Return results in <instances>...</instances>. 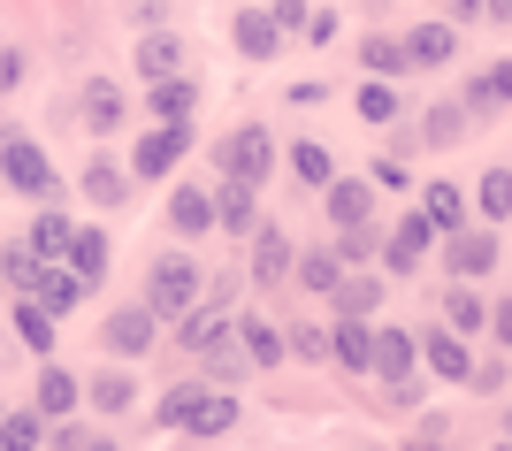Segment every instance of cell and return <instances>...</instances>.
<instances>
[{"label":"cell","instance_id":"6da1fadb","mask_svg":"<svg viewBox=\"0 0 512 451\" xmlns=\"http://www.w3.org/2000/svg\"><path fill=\"white\" fill-rule=\"evenodd\" d=\"M138 306H146L153 322H184V314L199 306V260L192 253H161L146 268V299Z\"/></svg>","mask_w":512,"mask_h":451},{"label":"cell","instance_id":"7a4b0ae2","mask_svg":"<svg viewBox=\"0 0 512 451\" xmlns=\"http://www.w3.org/2000/svg\"><path fill=\"white\" fill-rule=\"evenodd\" d=\"M214 169H222V184H245V192H260L268 176H276V138L260 123H237L222 146H214Z\"/></svg>","mask_w":512,"mask_h":451},{"label":"cell","instance_id":"3957f363","mask_svg":"<svg viewBox=\"0 0 512 451\" xmlns=\"http://www.w3.org/2000/svg\"><path fill=\"white\" fill-rule=\"evenodd\" d=\"M0 184L23 199H54V153L31 138H0Z\"/></svg>","mask_w":512,"mask_h":451},{"label":"cell","instance_id":"277c9868","mask_svg":"<svg viewBox=\"0 0 512 451\" xmlns=\"http://www.w3.org/2000/svg\"><path fill=\"white\" fill-rule=\"evenodd\" d=\"M192 153V123H153L138 146H130V176H146V184H161V176H176V161Z\"/></svg>","mask_w":512,"mask_h":451},{"label":"cell","instance_id":"5b68a950","mask_svg":"<svg viewBox=\"0 0 512 451\" xmlns=\"http://www.w3.org/2000/svg\"><path fill=\"white\" fill-rule=\"evenodd\" d=\"M444 268H451L459 283H490L497 268H505V237H497V230H451Z\"/></svg>","mask_w":512,"mask_h":451},{"label":"cell","instance_id":"8992f818","mask_svg":"<svg viewBox=\"0 0 512 451\" xmlns=\"http://www.w3.org/2000/svg\"><path fill=\"white\" fill-rule=\"evenodd\" d=\"M77 123H85L92 138H115V130L130 123V100H123V85H115V77H92V85L77 92Z\"/></svg>","mask_w":512,"mask_h":451},{"label":"cell","instance_id":"52a82bcc","mask_svg":"<svg viewBox=\"0 0 512 451\" xmlns=\"http://www.w3.org/2000/svg\"><path fill=\"white\" fill-rule=\"evenodd\" d=\"M375 253H383L390 276H421V260L436 253V230H428V215H406L398 230H390V245H375Z\"/></svg>","mask_w":512,"mask_h":451},{"label":"cell","instance_id":"ba28073f","mask_svg":"<svg viewBox=\"0 0 512 451\" xmlns=\"http://www.w3.org/2000/svg\"><path fill=\"white\" fill-rule=\"evenodd\" d=\"M321 207H329L337 230H360V222H375V184H360V176H329V184H321Z\"/></svg>","mask_w":512,"mask_h":451},{"label":"cell","instance_id":"9c48e42d","mask_svg":"<svg viewBox=\"0 0 512 451\" xmlns=\"http://www.w3.org/2000/svg\"><path fill=\"white\" fill-rule=\"evenodd\" d=\"M153 329H161V322H153L146 306H115V314L100 322V344L115 352V360H138V352L153 344Z\"/></svg>","mask_w":512,"mask_h":451},{"label":"cell","instance_id":"30bf717a","mask_svg":"<svg viewBox=\"0 0 512 451\" xmlns=\"http://www.w3.org/2000/svg\"><path fill=\"white\" fill-rule=\"evenodd\" d=\"M253 283H268V291H276V283H291V230H276V222H253Z\"/></svg>","mask_w":512,"mask_h":451},{"label":"cell","instance_id":"8fae6325","mask_svg":"<svg viewBox=\"0 0 512 451\" xmlns=\"http://www.w3.org/2000/svg\"><path fill=\"white\" fill-rule=\"evenodd\" d=\"M230 46L245 54V62H276V54H283V31L268 23V8H237V16H230Z\"/></svg>","mask_w":512,"mask_h":451},{"label":"cell","instance_id":"7c38bea8","mask_svg":"<svg viewBox=\"0 0 512 451\" xmlns=\"http://www.w3.org/2000/svg\"><path fill=\"white\" fill-rule=\"evenodd\" d=\"M413 367H421V352H413L406 329H375V352H367V375H383L390 390L413 383Z\"/></svg>","mask_w":512,"mask_h":451},{"label":"cell","instance_id":"4fadbf2b","mask_svg":"<svg viewBox=\"0 0 512 451\" xmlns=\"http://www.w3.org/2000/svg\"><path fill=\"white\" fill-rule=\"evenodd\" d=\"M107 260H115V245H107V230H69V245H62V268H69V276H77V283H85V291H92V283L107 276Z\"/></svg>","mask_w":512,"mask_h":451},{"label":"cell","instance_id":"5bb4252c","mask_svg":"<svg viewBox=\"0 0 512 451\" xmlns=\"http://www.w3.org/2000/svg\"><path fill=\"white\" fill-rule=\"evenodd\" d=\"M413 352L428 360V375H444V383H467V337H451V329H421L413 337Z\"/></svg>","mask_w":512,"mask_h":451},{"label":"cell","instance_id":"9a60e30c","mask_svg":"<svg viewBox=\"0 0 512 451\" xmlns=\"http://www.w3.org/2000/svg\"><path fill=\"white\" fill-rule=\"evenodd\" d=\"M230 337H237V352H245L253 367H283V329H276V322H260V314H237Z\"/></svg>","mask_w":512,"mask_h":451},{"label":"cell","instance_id":"2e32d148","mask_svg":"<svg viewBox=\"0 0 512 451\" xmlns=\"http://www.w3.org/2000/svg\"><path fill=\"white\" fill-rule=\"evenodd\" d=\"M184 62H192V46L176 39V31H146V39H138V69H146L153 85H161V77H184Z\"/></svg>","mask_w":512,"mask_h":451},{"label":"cell","instance_id":"e0dca14e","mask_svg":"<svg viewBox=\"0 0 512 451\" xmlns=\"http://www.w3.org/2000/svg\"><path fill=\"white\" fill-rule=\"evenodd\" d=\"M222 429H237V390H199V406L184 413V436H222Z\"/></svg>","mask_w":512,"mask_h":451},{"label":"cell","instance_id":"ac0fdd59","mask_svg":"<svg viewBox=\"0 0 512 451\" xmlns=\"http://www.w3.org/2000/svg\"><path fill=\"white\" fill-rule=\"evenodd\" d=\"M23 299H39V306H46V314H54V322H62V314H69V306H77V299H85V283H77V276H69V268H62V260H46V268H39V283H31V291H23Z\"/></svg>","mask_w":512,"mask_h":451},{"label":"cell","instance_id":"d6986e66","mask_svg":"<svg viewBox=\"0 0 512 451\" xmlns=\"http://www.w3.org/2000/svg\"><path fill=\"white\" fill-rule=\"evenodd\" d=\"M169 230L176 237H207L214 230V199L199 192V184H176L169 192Z\"/></svg>","mask_w":512,"mask_h":451},{"label":"cell","instance_id":"ffe728a7","mask_svg":"<svg viewBox=\"0 0 512 451\" xmlns=\"http://www.w3.org/2000/svg\"><path fill=\"white\" fill-rule=\"evenodd\" d=\"M360 69L367 77H383V85H398V77H406V39H390V31H367L360 39Z\"/></svg>","mask_w":512,"mask_h":451},{"label":"cell","instance_id":"44dd1931","mask_svg":"<svg viewBox=\"0 0 512 451\" xmlns=\"http://www.w3.org/2000/svg\"><path fill=\"white\" fill-rule=\"evenodd\" d=\"M451 46H459V31H451V23H413V31H406V62H413V69H444Z\"/></svg>","mask_w":512,"mask_h":451},{"label":"cell","instance_id":"7402d4cb","mask_svg":"<svg viewBox=\"0 0 512 451\" xmlns=\"http://www.w3.org/2000/svg\"><path fill=\"white\" fill-rule=\"evenodd\" d=\"M367 352H375V329L352 322V314H337V329H329V360L352 367V375H367Z\"/></svg>","mask_w":512,"mask_h":451},{"label":"cell","instance_id":"603a6c76","mask_svg":"<svg viewBox=\"0 0 512 451\" xmlns=\"http://www.w3.org/2000/svg\"><path fill=\"white\" fill-rule=\"evenodd\" d=\"M192 115H199V85H192V69L153 85V123H192Z\"/></svg>","mask_w":512,"mask_h":451},{"label":"cell","instance_id":"cb8c5ba5","mask_svg":"<svg viewBox=\"0 0 512 451\" xmlns=\"http://www.w3.org/2000/svg\"><path fill=\"white\" fill-rule=\"evenodd\" d=\"M329 306H337V314H352V322H367V314L383 306V276H352V268H344L337 291H329Z\"/></svg>","mask_w":512,"mask_h":451},{"label":"cell","instance_id":"d4e9b609","mask_svg":"<svg viewBox=\"0 0 512 451\" xmlns=\"http://www.w3.org/2000/svg\"><path fill=\"white\" fill-rule=\"evenodd\" d=\"M214 337H230V306H222V299H214V306H192V314L176 322V344H184V352H207Z\"/></svg>","mask_w":512,"mask_h":451},{"label":"cell","instance_id":"484cf974","mask_svg":"<svg viewBox=\"0 0 512 451\" xmlns=\"http://www.w3.org/2000/svg\"><path fill=\"white\" fill-rule=\"evenodd\" d=\"M31 413H39V421H62V413H77V375L46 360V367H39V406H31Z\"/></svg>","mask_w":512,"mask_h":451},{"label":"cell","instance_id":"4316f807","mask_svg":"<svg viewBox=\"0 0 512 451\" xmlns=\"http://www.w3.org/2000/svg\"><path fill=\"white\" fill-rule=\"evenodd\" d=\"M421 215H428V230L444 237V230H467V192L459 184H428L421 192Z\"/></svg>","mask_w":512,"mask_h":451},{"label":"cell","instance_id":"83f0119b","mask_svg":"<svg viewBox=\"0 0 512 451\" xmlns=\"http://www.w3.org/2000/svg\"><path fill=\"white\" fill-rule=\"evenodd\" d=\"M77 398H92L100 413H130V398H138V375L107 367V375H92V383H77Z\"/></svg>","mask_w":512,"mask_h":451},{"label":"cell","instance_id":"f1b7e54d","mask_svg":"<svg viewBox=\"0 0 512 451\" xmlns=\"http://www.w3.org/2000/svg\"><path fill=\"white\" fill-rule=\"evenodd\" d=\"M459 138H467V108H459V100H444V108L421 115V146H428V153H451Z\"/></svg>","mask_w":512,"mask_h":451},{"label":"cell","instance_id":"f546056e","mask_svg":"<svg viewBox=\"0 0 512 451\" xmlns=\"http://www.w3.org/2000/svg\"><path fill=\"white\" fill-rule=\"evenodd\" d=\"M54 329H62V322H54V314H46L39 299H23V291H16V337L31 344L39 360H54Z\"/></svg>","mask_w":512,"mask_h":451},{"label":"cell","instance_id":"4dcf8cb0","mask_svg":"<svg viewBox=\"0 0 512 451\" xmlns=\"http://www.w3.org/2000/svg\"><path fill=\"white\" fill-rule=\"evenodd\" d=\"M199 360H207V367H199V383H214V390H230L237 375L253 367V360H245V352H237V337H214L207 352H199Z\"/></svg>","mask_w":512,"mask_h":451},{"label":"cell","instance_id":"1f68e13d","mask_svg":"<svg viewBox=\"0 0 512 451\" xmlns=\"http://www.w3.org/2000/svg\"><path fill=\"white\" fill-rule=\"evenodd\" d=\"M214 199V230H230V237H245V230H253V192H245V184H222V192H207Z\"/></svg>","mask_w":512,"mask_h":451},{"label":"cell","instance_id":"d6a6232c","mask_svg":"<svg viewBox=\"0 0 512 451\" xmlns=\"http://www.w3.org/2000/svg\"><path fill=\"white\" fill-rule=\"evenodd\" d=\"M291 276H299V291H321V299H329V291H337V253H329V245H314V253H291Z\"/></svg>","mask_w":512,"mask_h":451},{"label":"cell","instance_id":"836d02e7","mask_svg":"<svg viewBox=\"0 0 512 451\" xmlns=\"http://www.w3.org/2000/svg\"><path fill=\"white\" fill-rule=\"evenodd\" d=\"M482 322H490V306H482V291H474V283H459V291L444 299V329H451V337H474Z\"/></svg>","mask_w":512,"mask_h":451},{"label":"cell","instance_id":"e575fe53","mask_svg":"<svg viewBox=\"0 0 512 451\" xmlns=\"http://www.w3.org/2000/svg\"><path fill=\"white\" fill-rule=\"evenodd\" d=\"M291 176H299L306 192H321V184L337 176V161H329V146H321V138H299V146H291Z\"/></svg>","mask_w":512,"mask_h":451},{"label":"cell","instance_id":"d590c367","mask_svg":"<svg viewBox=\"0 0 512 451\" xmlns=\"http://www.w3.org/2000/svg\"><path fill=\"white\" fill-rule=\"evenodd\" d=\"M69 230H77V222L62 215V207H46L39 222H31V237H23V245H31V253L39 260H62V245H69Z\"/></svg>","mask_w":512,"mask_h":451},{"label":"cell","instance_id":"8d00e7d4","mask_svg":"<svg viewBox=\"0 0 512 451\" xmlns=\"http://www.w3.org/2000/svg\"><path fill=\"white\" fill-rule=\"evenodd\" d=\"M467 115H505V62H490L482 77L467 85V100H459Z\"/></svg>","mask_w":512,"mask_h":451},{"label":"cell","instance_id":"74e56055","mask_svg":"<svg viewBox=\"0 0 512 451\" xmlns=\"http://www.w3.org/2000/svg\"><path fill=\"white\" fill-rule=\"evenodd\" d=\"M85 199H92V207H123V199H130V176L115 169V161H92V169H85Z\"/></svg>","mask_w":512,"mask_h":451},{"label":"cell","instance_id":"f35d334b","mask_svg":"<svg viewBox=\"0 0 512 451\" xmlns=\"http://www.w3.org/2000/svg\"><path fill=\"white\" fill-rule=\"evenodd\" d=\"M39 436H46V421H39L31 406L0 413V451H39Z\"/></svg>","mask_w":512,"mask_h":451},{"label":"cell","instance_id":"ab89813d","mask_svg":"<svg viewBox=\"0 0 512 451\" xmlns=\"http://www.w3.org/2000/svg\"><path fill=\"white\" fill-rule=\"evenodd\" d=\"M505 215H512V169L497 161V169L482 176V222H490V230H505Z\"/></svg>","mask_w":512,"mask_h":451},{"label":"cell","instance_id":"60d3db41","mask_svg":"<svg viewBox=\"0 0 512 451\" xmlns=\"http://www.w3.org/2000/svg\"><path fill=\"white\" fill-rule=\"evenodd\" d=\"M283 360H306V367H314V360H329V329L291 322V329H283Z\"/></svg>","mask_w":512,"mask_h":451},{"label":"cell","instance_id":"b9f144b4","mask_svg":"<svg viewBox=\"0 0 512 451\" xmlns=\"http://www.w3.org/2000/svg\"><path fill=\"white\" fill-rule=\"evenodd\" d=\"M375 245H383V237H375V222H360V230H337V245H329V253H337V268H367V260H375Z\"/></svg>","mask_w":512,"mask_h":451},{"label":"cell","instance_id":"7bdbcfd3","mask_svg":"<svg viewBox=\"0 0 512 451\" xmlns=\"http://www.w3.org/2000/svg\"><path fill=\"white\" fill-rule=\"evenodd\" d=\"M39 268H46V260L31 253V245H8V253H0V283H8V291H31Z\"/></svg>","mask_w":512,"mask_h":451},{"label":"cell","instance_id":"ee69618b","mask_svg":"<svg viewBox=\"0 0 512 451\" xmlns=\"http://www.w3.org/2000/svg\"><path fill=\"white\" fill-rule=\"evenodd\" d=\"M352 108H360V123H390V115H398V92H390L383 77H367V85H360V100H352Z\"/></svg>","mask_w":512,"mask_h":451},{"label":"cell","instance_id":"f6af8a7d","mask_svg":"<svg viewBox=\"0 0 512 451\" xmlns=\"http://www.w3.org/2000/svg\"><path fill=\"white\" fill-rule=\"evenodd\" d=\"M199 390H207V383H176L169 398H161V429H184V413L199 406Z\"/></svg>","mask_w":512,"mask_h":451},{"label":"cell","instance_id":"bcb514c9","mask_svg":"<svg viewBox=\"0 0 512 451\" xmlns=\"http://www.w3.org/2000/svg\"><path fill=\"white\" fill-rule=\"evenodd\" d=\"M444 436H451V421H444V413H421V429L406 436V451H444Z\"/></svg>","mask_w":512,"mask_h":451},{"label":"cell","instance_id":"7dc6e473","mask_svg":"<svg viewBox=\"0 0 512 451\" xmlns=\"http://www.w3.org/2000/svg\"><path fill=\"white\" fill-rule=\"evenodd\" d=\"M306 16H314L306 0H268V23H276L283 39H291V31H306Z\"/></svg>","mask_w":512,"mask_h":451},{"label":"cell","instance_id":"c3c4849f","mask_svg":"<svg viewBox=\"0 0 512 451\" xmlns=\"http://www.w3.org/2000/svg\"><path fill=\"white\" fill-rule=\"evenodd\" d=\"M467 383H474V390H490V398L505 390V344H497V352H490L482 367H467Z\"/></svg>","mask_w":512,"mask_h":451},{"label":"cell","instance_id":"681fc988","mask_svg":"<svg viewBox=\"0 0 512 451\" xmlns=\"http://www.w3.org/2000/svg\"><path fill=\"white\" fill-rule=\"evenodd\" d=\"M39 444H54V451H85L92 436H85V429H77V421L62 413V421H46V436H39Z\"/></svg>","mask_w":512,"mask_h":451},{"label":"cell","instance_id":"f907efd6","mask_svg":"<svg viewBox=\"0 0 512 451\" xmlns=\"http://www.w3.org/2000/svg\"><path fill=\"white\" fill-rule=\"evenodd\" d=\"M367 184H375V192H406V161H375Z\"/></svg>","mask_w":512,"mask_h":451},{"label":"cell","instance_id":"816d5d0a","mask_svg":"<svg viewBox=\"0 0 512 451\" xmlns=\"http://www.w3.org/2000/svg\"><path fill=\"white\" fill-rule=\"evenodd\" d=\"M16 85H23V54H8V46H0V100H8Z\"/></svg>","mask_w":512,"mask_h":451},{"label":"cell","instance_id":"f5cc1de1","mask_svg":"<svg viewBox=\"0 0 512 451\" xmlns=\"http://www.w3.org/2000/svg\"><path fill=\"white\" fill-rule=\"evenodd\" d=\"M85 451H115V444H107V436H92V444H85Z\"/></svg>","mask_w":512,"mask_h":451},{"label":"cell","instance_id":"db71d44e","mask_svg":"<svg viewBox=\"0 0 512 451\" xmlns=\"http://www.w3.org/2000/svg\"><path fill=\"white\" fill-rule=\"evenodd\" d=\"M367 451H375V444H367Z\"/></svg>","mask_w":512,"mask_h":451}]
</instances>
